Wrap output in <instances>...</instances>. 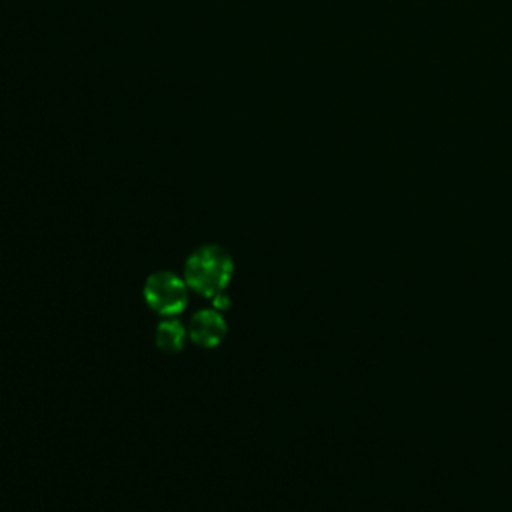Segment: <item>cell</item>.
I'll use <instances>...</instances> for the list:
<instances>
[{
  "instance_id": "4",
  "label": "cell",
  "mask_w": 512,
  "mask_h": 512,
  "mask_svg": "<svg viewBox=\"0 0 512 512\" xmlns=\"http://www.w3.org/2000/svg\"><path fill=\"white\" fill-rule=\"evenodd\" d=\"M188 338V328L176 320L174 316L172 318H164L158 326H156V332H154V342L156 346L166 352V354H176L184 348V342Z\"/></svg>"
},
{
  "instance_id": "1",
  "label": "cell",
  "mask_w": 512,
  "mask_h": 512,
  "mask_svg": "<svg viewBox=\"0 0 512 512\" xmlns=\"http://www.w3.org/2000/svg\"><path fill=\"white\" fill-rule=\"evenodd\" d=\"M234 274L232 256L218 244L196 248L184 262V280L190 290L214 298L226 290Z\"/></svg>"
},
{
  "instance_id": "3",
  "label": "cell",
  "mask_w": 512,
  "mask_h": 512,
  "mask_svg": "<svg viewBox=\"0 0 512 512\" xmlns=\"http://www.w3.org/2000/svg\"><path fill=\"white\" fill-rule=\"evenodd\" d=\"M188 338L200 348H216L226 336V320L216 308H204L188 320Z\"/></svg>"
},
{
  "instance_id": "2",
  "label": "cell",
  "mask_w": 512,
  "mask_h": 512,
  "mask_svg": "<svg viewBox=\"0 0 512 512\" xmlns=\"http://www.w3.org/2000/svg\"><path fill=\"white\" fill-rule=\"evenodd\" d=\"M144 300L156 314L164 318L178 316L188 306V284L174 272H154L146 278Z\"/></svg>"
}]
</instances>
